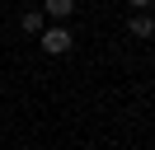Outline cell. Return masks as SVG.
Wrapping results in <instances>:
<instances>
[{"label": "cell", "mask_w": 155, "mask_h": 150, "mask_svg": "<svg viewBox=\"0 0 155 150\" xmlns=\"http://www.w3.org/2000/svg\"><path fill=\"white\" fill-rule=\"evenodd\" d=\"M71 42H75V38H71L61 24L42 28V52H47V56H66V52H71Z\"/></svg>", "instance_id": "6da1fadb"}, {"label": "cell", "mask_w": 155, "mask_h": 150, "mask_svg": "<svg viewBox=\"0 0 155 150\" xmlns=\"http://www.w3.org/2000/svg\"><path fill=\"white\" fill-rule=\"evenodd\" d=\"M24 33H42V14H38V9L24 14Z\"/></svg>", "instance_id": "277c9868"}, {"label": "cell", "mask_w": 155, "mask_h": 150, "mask_svg": "<svg viewBox=\"0 0 155 150\" xmlns=\"http://www.w3.org/2000/svg\"><path fill=\"white\" fill-rule=\"evenodd\" d=\"M71 9H75V0H42V14L47 19H71Z\"/></svg>", "instance_id": "7a4b0ae2"}, {"label": "cell", "mask_w": 155, "mask_h": 150, "mask_svg": "<svg viewBox=\"0 0 155 150\" xmlns=\"http://www.w3.org/2000/svg\"><path fill=\"white\" fill-rule=\"evenodd\" d=\"M127 5H150V0H127Z\"/></svg>", "instance_id": "5b68a950"}, {"label": "cell", "mask_w": 155, "mask_h": 150, "mask_svg": "<svg viewBox=\"0 0 155 150\" xmlns=\"http://www.w3.org/2000/svg\"><path fill=\"white\" fill-rule=\"evenodd\" d=\"M150 33H155L150 14H136V19H132V38H150Z\"/></svg>", "instance_id": "3957f363"}]
</instances>
